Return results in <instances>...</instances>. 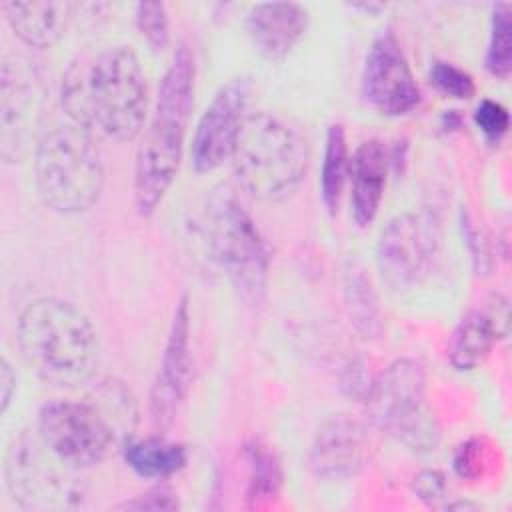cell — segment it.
<instances>
[{
    "label": "cell",
    "instance_id": "obj_27",
    "mask_svg": "<svg viewBox=\"0 0 512 512\" xmlns=\"http://www.w3.org/2000/svg\"><path fill=\"white\" fill-rule=\"evenodd\" d=\"M490 464V446L486 438H470L454 452V470L464 480L480 478Z\"/></svg>",
    "mask_w": 512,
    "mask_h": 512
},
{
    "label": "cell",
    "instance_id": "obj_6",
    "mask_svg": "<svg viewBox=\"0 0 512 512\" xmlns=\"http://www.w3.org/2000/svg\"><path fill=\"white\" fill-rule=\"evenodd\" d=\"M34 182L50 210H88L104 186V164L94 134L68 118L44 128L34 148Z\"/></svg>",
    "mask_w": 512,
    "mask_h": 512
},
{
    "label": "cell",
    "instance_id": "obj_14",
    "mask_svg": "<svg viewBox=\"0 0 512 512\" xmlns=\"http://www.w3.org/2000/svg\"><path fill=\"white\" fill-rule=\"evenodd\" d=\"M190 374V308L188 298L182 296L174 310L162 362L150 392V416L158 428H168L174 422L188 394Z\"/></svg>",
    "mask_w": 512,
    "mask_h": 512
},
{
    "label": "cell",
    "instance_id": "obj_21",
    "mask_svg": "<svg viewBox=\"0 0 512 512\" xmlns=\"http://www.w3.org/2000/svg\"><path fill=\"white\" fill-rule=\"evenodd\" d=\"M344 302L356 332L364 340L380 338L384 324L370 278L356 264L344 270Z\"/></svg>",
    "mask_w": 512,
    "mask_h": 512
},
{
    "label": "cell",
    "instance_id": "obj_17",
    "mask_svg": "<svg viewBox=\"0 0 512 512\" xmlns=\"http://www.w3.org/2000/svg\"><path fill=\"white\" fill-rule=\"evenodd\" d=\"M508 334V302L496 296L490 308L468 312L448 342V360L456 370H474Z\"/></svg>",
    "mask_w": 512,
    "mask_h": 512
},
{
    "label": "cell",
    "instance_id": "obj_32",
    "mask_svg": "<svg viewBox=\"0 0 512 512\" xmlns=\"http://www.w3.org/2000/svg\"><path fill=\"white\" fill-rule=\"evenodd\" d=\"M16 392V374L6 358L0 362V412L4 414Z\"/></svg>",
    "mask_w": 512,
    "mask_h": 512
},
{
    "label": "cell",
    "instance_id": "obj_26",
    "mask_svg": "<svg viewBox=\"0 0 512 512\" xmlns=\"http://www.w3.org/2000/svg\"><path fill=\"white\" fill-rule=\"evenodd\" d=\"M430 80L442 94L458 100L472 98L476 90L472 76L452 62H434L430 70Z\"/></svg>",
    "mask_w": 512,
    "mask_h": 512
},
{
    "label": "cell",
    "instance_id": "obj_31",
    "mask_svg": "<svg viewBox=\"0 0 512 512\" xmlns=\"http://www.w3.org/2000/svg\"><path fill=\"white\" fill-rule=\"evenodd\" d=\"M124 508H128V510H176L178 502H176L174 494L168 492L166 488H154V490L126 502Z\"/></svg>",
    "mask_w": 512,
    "mask_h": 512
},
{
    "label": "cell",
    "instance_id": "obj_5",
    "mask_svg": "<svg viewBox=\"0 0 512 512\" xmlns=\"http://www.w3.org/2000/svg\"><path fill=\"white\" fill-rule=\"evenodd\" d=\"M310 160L304 134L272 112L246 114L232 164L240 184L260 200H282L302 182Z\"/></svg>",
    "mask_w": 512,
    "mask_h": 512
},
{
    "label": "cell",
    "instance_id": "obj_7",
    "mask_svg": "<svg viewBox=\"0 0 512 512\" xmlns=\"http://www.w3.org/2000/svg\"><path fill=\"white\" fill-rule=\"evenodd\" d=\"M204 224L210 252L238 296L248 304H260L268 284V252L254 220L232 190L224 186L212 190Z\"/></svg>",
    "mask_w": 512,
    "mask_h": 512
},
{
    "label": "cell",
    "instance_id": "obj_20",
    "mask_svg": "<svg viewBox=\"0 0 512 512\" xmlns=\"http://www.w3.org/2000/svg\"><path fill=\"white\" fill-rule=\"evenodd\" d=\"M122 448L126 464L142 478L172 476L188 462V452L182 444L156 436L128 440Z\"/></svg>",
    "mask_w": 512,
    "mask_h": 512
},
{
    "label": "cell",
    "instance_id": "obj_1",
    "mask_svg": "<svg viewBox=\"0 0 512 512\" xmlns=\"http://www.w3.org/2000/svg\"><path fill=\"white\" fill-rule=\"evenodd\" d=\"M66 118L118 142L140 134L148 112L146 76L128 46H110L76 60L62 78Z\"/></svg>",
    "mask_w": 512,
    "mask_h": 512
},
{
    "label": "cell",
    "instance_id": "obj_13",
    "mask_svg": "<svg viewBox=\"0 0 512 512\" xmlns=\"http://www.w3.org/2000/svg\"><path fill=\"white\" fill-rule=\"evenodd\" d=\"M362 92L384 116H404L420 102L418 84L392 30L378 34L366 54Z\"/></svg>",
    "mask_w": 512,
    "mask_h": 512
},
{
    "label": "cell",
    "instance_id": "obj_18",
    "mask_svg": "<svg viewBox=\"0 0 512 512\" xmlns=\"http://www.w3.org/2000/svg\"><path fill=\"white\" fill-rule=\"evenodd\" d=\"M388 148L380 140L362 142L350 162V182H352V216L360 228L372 224L378 214L388 168H390Z\"/></svg>",
    "mask_w": 512,
    "mask_h": 512
},
{
    "label": "cell",
    "instance_id": "obj_28",
    "mask_svg": "<svg viewBox=\"0 0 512 512\" xmlns=\"http://www.w3.org/2000/svg\"><path fill=\"white\" fill-rule=\"evenodd\" d=\"M474 122L490 142H498L510 128L508 110L500 102L488 98L476 106Z\"/></svg>",
    "mask_w": 512,
    "mask_h": 512
},
{
    "label": "cell",
    "instance_id": "obj_19",
    "mask_svg": "<svg viewBox=\"0 0 512 512\" xmlns=\"http://www.w3.org/2000/svg\"><path fill=\"white\" fill-rule=\"evenodd\" d=\"M76 4L66 0L6 2L2 12L12 32L28 46L48 48L56 44L74 18Z\"/></svg>",
    "mask_w": 512,
    "mask_h": 512
},
{
    "label": "cell",
    "instance_id": "obj_9",
    "mask_svg": "<svg viewBox=\"0 0 512 512\" xmlns=\"http://www.w3.org/2000/svg\"><path fill=\"white\" fill-rule=\"evenodd\" d=\"M80 474L82 470L52 454L36 430L14 438L4 456L6 486L24 508H64L78 502Z\"/></svg>",
    "mask_w": 512,
    "mask_h": 512
},
{
    "label": "cell",
    "instance_id": "obj_29",
    "mask_svg": "<svg viewBox=\"0 0 512 512\" xmlns=\"http://www.w3.org/2000/svg\"><path fill=\"white\" fill-rule=\"evenodd\" d=\"M412 492L426 504H436L446 494V478L438 470H420L412 480Z\"/></svg>",
    "mask_w": 512,
    "mask_h": 512
},
{
    "label": "cell",
    "instance_id": "obj_16",
    "mask_svg": "<svg viewBox=\"0 0 512 512\" xmlns=\"http://www.w3.org/2000/svg\"><path fill=\"white\" fill-rule=\"evenodd\" d=\"M308 28V10L296 2H260L250 8L246 32L254 50L270 60H284Z\"/></svg>",
    "mask_w": 512,
    "mask_h": 512
},
{
    "label": "cell",
    "instance_id": "obj_4",
    "mask_svg": "<svg viewBox=\"0 0 512 512\" xmlns=\"http://www.w3.org/2000/svg\"><path fill=\"white\" fill-rule=\"evenodd\" d=\"M194 80V56L180 44L160 80L154 112L136 154L134 200L144 216L156 210L176 178L194 104Z\"/></svg>",
    "mask_w": 512,
    "mask_h": 512
},
{
    "label": "cell",
    "instance_id": "obj_2",
    "mask_svg": "<svg viewBox=\"0 0 512 512\" xmlns=\"http://www.w3.org/2000/svg\"><path fill=\"white\" fill-rule=\"evenodd\" d=\"M134 420L136 406L130 392L120 382L104 380L80 402L44 404L36 434L62 462L84 472L128 442Z\"/></svg>",
    "mask_w": 512,
    "mask_h": 512
},
{
    "label": "cell",
    "instance_id": "obj_12",
    "mask_svg": "<svg viewBox=\"0 0 512 512\" xmlns=\"http://www.w3.org/2000/svg\"><path fill=\"white\" fill-rule=\"evenodd\" d=\"M248 96V80L232 78L206 106L196 124L190 146V162L198 174H208L232 158L240 126L246 118Z\"/></svg>",
    "mask_w": 512,
    "mask_h": 512
},
{
    "label": "cell",
    "instance_id": "obj_25",
    "mask_svg": "<svg viewBox=\"0 0 512 512\" xmlns=\"http://www.w3.org/2000/svg\"><path fill=\"white\" fill-rule=\"evenodd\" d=\"M136 26L140 36L152 50H164L170 40V26L166 6L162 2L136 4Z\"/></svg>",
    "mask_w": 512,
    "mask_h": 512
},
{
    "label": "cell",
    "instance_id": "obj_11",
    "mask_svg": "<svg viewBox=\"0 0 512 512\" xmlns=\"http://www.w3.org/2000/svg\"><path fill=\"white\" fill-rule=\"evenodd\" d=\"M440 242V222L430 212H404L386 222L376 244V264L392 290H406L428 274Z\"/></svg>",
    "mask_w": 512,
    "mask_h": 512
},
{
    "label": "cell",
    "instance_id": "obj_10",
    "mask_svg": "<svg viewBox=\"0 0 512 512\" xmlns=\"http://www.w3.org/2000/svg\"><path fill=\"white\" fill-rule=\"evenodd\" d=\"M46 88L38 68L24 56H4L0 76V154L24 160L42 136Z\"/></svg>",
    "mask_w": 512,
    "mask_h": 512
},
{
    "label": "cell",
    "instance_id": "obj_8",
    "mask_svg": "<svg viewBox=\"0 0 512 512\" xmlns=\"http://www.w3.org/2000/svg\"><path fill=\"white\" fill-rule=\"evenodd\" d=\"M424 368L412 358L394 360L372 380L364 398L374 428L414 452H430L440 440L436 418L424 404Z\"/></svg>",
    "mask_w": 512,
    "mask_h": 512
},
{
    "label": "cell",
    "instance_id": "obj_3",
    "mask_svg": "<svg viewBox=\"0 0 512 512\" xmlns=\"http://www.w3.org/2000/svg\"><path fill=\"white\" fill-rule=\"evenodd\" d=\"M16 340L28 368L60 388L86 384L98 368L100 344L90 318L60 298H36L16 322Z\"/></svg>",
    "mask_w": 512,
    "mask_h": 512
},
{
    "label": "cell",
    "instance_id": "obj_24",
    "mask_svg": "<svg viewBox=\"0 0 512 512\" xmlns=\"http://www.w3.org/2000/svg\"><path fill=\"white\" fill-rule=\"evenodd\" d=\"M512 20H510V4L500 2L492 10V22H490V40L486 50V70L506 80L512 70Z\"/></svg>",
    "mask_w": 512,
    "mask_h": 512
},
{
    "label": "cell",
    "instance_id": "obj_30",
    "mask_svg": "<svg viewBox=\"0 0 512 512\" xmlns=\"http://www.w3.org/2000/svg\"><path fill=\"white\" fill-rule=\"evenodd\" d=\"M340 382H342V390L354 400H364L372 384V380L366 376L364 366L360 362H350L342 372Z\"/></svg>",
    "mask_w": 512,
    "mask_h": 512
},
{
    "label": "cell",
    "instance_id": "obj_22",
    "mask_svg": "<svg viewBox=\"0 0 512 512\" xmlns=\"http://www.w3.org/2000/svg\"><path fill=\"white\" fill-rule=\"evenodd\" d=\"M246 456L250 468L246 498L252 508H260L278 498L284 484L282 464L270 446L256 440L248 444Z\"/></svg>",
    "mask_w": 512,
    "mask_h": 512
},
{
    "label": "cell",
    "instance_id": "obj_23",
    "mask_svg": "<svg viewBox=\"0 0 512 512\" xmlns=\"http://www.w3.org/2000/svg\"><path fill=\"white\" fill-rule=\"evenodd\" d=\"M348 174H350V158H348L346 134L342 124H332L326 134L322 174H320L322 202L330 214L338 212Z\"/></svg>",
    "mask_w": 512,
    "mask_h": 512
},
{
    "label": "cell",
    "instance_id": "obj_15",
    "mask_svg": "<svg viewBox=\"0 0 512 512\" xmlns=\"http://www.w3.org/2000/svg\"><path fill=\"white\" fill-rule=\"evenodd\" d=\"M368 448L370 440L364 424L348 414H336L318 428L308 464L312 474L322 480H346L362 470Z\"/></svg>",
    "mask_w": 512,
    "mask_h": 512
}]
</instances>
